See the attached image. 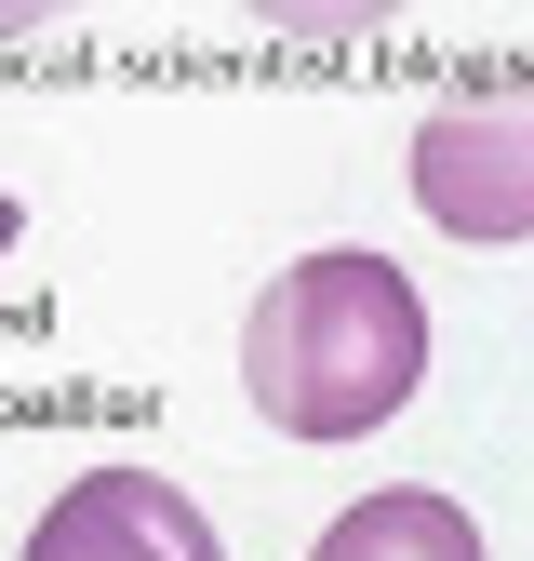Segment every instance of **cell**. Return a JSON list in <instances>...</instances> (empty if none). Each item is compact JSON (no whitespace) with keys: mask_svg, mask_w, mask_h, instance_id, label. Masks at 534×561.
<instances>
[{"mask_svg":"<svg viewBox=\"0 0 534 561\" xmlns=\"http://www.w3.org/2000/svg\"><path fill=\"white\" fill-rule=\"evenodd\" d=\"M14 241H27V215H14V187H0V254H14Z\"/></svg>","mask_w":534,"mask_h":561,"instance_id":"5","label":"cell"},{"mask_svg":"<svg viewBox=\"0 0 534 561\" xmlns=\"http://www.w3.org/2000/svg\"><path fill=\"white\" fill-rule=\"evenodd\" d=\"M241 388L281 442H374L428 388V295L361 241L294 254L241 321Z\"/></svg>","mask_w":534,"mask_h":561,"instance_id":"1","label":"cell"},{"mask_svg":"<svg viewBox=\"0 0 534 561\" xmlns=\"http://www.w3.org/2000/svg\"><path fill=\"white\" fill-rule=\"evenodd\" d=\"M307 561H495V548H481V522H467L454 495L387 481V495H348V508H334Z\"/></svg>","mask_w":534,"mask_h":561,"instance_id":"4","label":"cell"},{"mask_svg":"<svg viewBox=\"0 0 534 561\" xmlns=\"http://www.w3.org/2000/svg\"><path fill=\"white\" fill-rule=\"evenodd\" d=\"M14 561H228V548H214V522H200L187 481H161V468H81L27 522Z\"/></svg>","mask_w":534,"mask_h":561,"instance_id":"3","label":"cell"},{"mask_svg":"<svg viewBox=\"0 0 534 561\" xmlns=\"http://www.w3.org/2000/svg\"><path fill=\"white\" fill-rule=\"evenodd\" d=\"M415 215L467 254L534 241V67L508 81H467L415 121Z\"/></svg>","mask_w":534,"mask_h":561,"instance_id":"2","label":"cell"}]
</instances>
